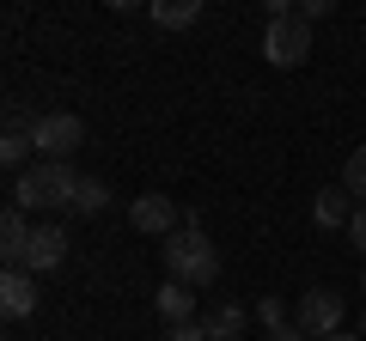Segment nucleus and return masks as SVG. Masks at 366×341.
Returning <instances> with one entry per match:
<instances>
[{"mask_svg":"<svg viewBox=\"0 0 366 341\" xmlns=\"http://www.w3.org/2000/svg\"><path fill=\"white\" fill-rule=\"evenodd\" d=\"M31 232H37V225L25 220V208H6V213H0V263H6V275H13V268H25Z\"/></svg>","mask_w":366,"mask_h":341,"instance_id":"8","label":"nucleus"},{"mask_svg":"<svg viewBox=\"0 0 366 341\" xmlns=\"http://www.w3.org/2000/svg\"><path fill=\"white\" fill-rule=\"evenodd\" d=\"M360 292H366V275H360Z\"/></svg>","mask_w":366,"mask_h":341,"instance_id":"23","label":"nucleus"},{"mask_svg":"<svg viewBox=\"0 0 366 341\" xmlns=\"http://www.w3.org/2000/svg\"><path fill=\"white\" fill-rule=\"evenodd\" d=\"M159 341H208V329H202V323H189V329H165Z\"/></svg>","mask_w":366,"mask_h":341,"instance_id":"18","label":"nucleus"},{"mask_svg":"<svg viewBox=\"0 0 366 341\" xmlns=\"http://www.w3.org/2000/svg\"><path fill=\"white\" fill-rule=\"evenodd\" d=\"M342 323H348V305H342V292H330V287H312L300 299V311H293V329H305L312 341L342 335Z\"/></svg>","mask_w":366,"mask_h":341,"instance_id":"5","label":"nucleus"},{"mask_svg":"<svg viewBox=\"0 0 366 341\" xmlns=\"http://www.w3.org/2000/svg\"><path fill=\"white\" fill-rule=\"evenodd\" d=\"M269 341H312V335H305V329H274Z\"/></svg>","mask_w":366,"mask_h":341,"instance_id":"20","label":"nucleus"},{"mask_svg":"<svg viewBox=\"0 0 366 341\" xmlns=\"http://www.w3.org/2000/svg\"><path fill=\"white\" fill-rule=\"evenodd\" d=\"M129 225H134V232H153V238H171L183 225V213H177V201H171V195H134Z\"/></svg>","mask_w":366,"mask_h":341,"instance_id":"7","label":"nucleus"},{"mask_svg":"<svg viewBox=\"0 0 366 341\" xmlns=\"http://www.w3.org/2000/svg\"><path fill=\"white\" fill-rule=\"evenodd\" d=\"M104 208H110V183H104V177H79L74 213H104Z\"/></svg>","mask_w":366,"mask_h":341,"instance_id":"15","label":"nucleus"},{"mask_svg":"<svg viewBox=\"0 0 366 341\" xmlns=\"http://www.w3.org/2000/svg\"><path fill=\"white\" fill-rule=\"evenodd\" d=\"M257 317L269 323V335H274V329H287V311H281V299H274V292H269V299H257Z\"/></svg>","mask_w":366,"mask_h":341,"instance_id":"17","label":"nucleus"},{"mask_svg":"<svg viewBox=\"0 0 366 341\" xmlns=\"http://www.w3.org/2000/svg\"><path fill=\"white\" fill-rule=\"evenodd\" d=\"M330 341H360V335H354V329H342V335H330Z\"/></svg>","mask_w":366,"mask_h":341,"instance_id":"21","label":"nucleus"},{"mask_svg":"<svg viewBox=\"0 0 366 341\" xmlns=\"http://www.w3.org/2000/svg\"><path fill=\"white\" fill-rule=\"evenodd\" d=\"M0 311L13 317V323L37 311V275H31V268H13V275H0Z\"/></svg>","mask_w":366,"mask_h":341,"instance_id":"9","label":"nucleus"},{"mask_svg":"<svg viewBox=\"0 0 366 341\" xmlns=\"http://www.w3.org/2000/svg\"><path fill=\"white\" fill-rule=\"evenodd\" d=\"M348 238H354V244H360V250H366V208H360V213H354V225H348Z\"/></svg>","mask_w":366,"mask_h":341,"instance_id":"19","label":"nucleus"},{"mask_svg":"<svg viewBox=\"0 0 366 341\" xmlns=\"http://www.w3.org/2000/svg\"><path fill=\"white\" fill-rule=\"evenodd\" d=\"M354 213H360V201H354L348 189H324V195L312 201V220L324 225V232H336V225H354Z\"/></svg>","mask_w":366,"mask_h":341,"instance_id":"11","label":"nucleus"},{"mask_svg":"<svg viewBox=\"0 0 366 341\" xmlns=\"http://www.w3.org/2000/svg\"><path fill=\"white\" fill-rule=\"evenodd\" d=\"M153 19L165 31H183V25H196V19H202V0H153Z\"/></svg>","mask_w":366,"mask_h":341,"instance_id":"14","label":"nucleus"},{"mask_svg":"<svg viewBox=\"0 0 366 341\" xmlns=\"http://www.w3.org/2000/svg\"><path fill=\"white\" fill-rule=\"evenodd\" d=\"M37 153V141H31V122L25 110H6V134H0V165L6 170H25V158Z\"/></svg>","mask_w":366,"mask_h":341,"instance_id":"10","label":"nucleus"},{"mask_svg":"<svg viewBox=\"0 0 366 341\" xmlns=\"http://www.w3.org/2000/svg\"><path fill=\"white\" fill-rule=\"evenodd\" d=\"M67 244H74V238H67V225L43 220L37 232H31V256H25V268H31V275H55V268L67 263Z\"/></svg>","mask_w":366,"mask_h":341,"instance_id":"6","label":"nucleus"},{"mask_svg":"<svg viewBox=\"0 0 366 341\" xmlns=\"http://www.w3.org/2000/svg\"><path fill=\"white\" fill-rule=\"evenodd\" d=\"M31 141H37L43 158H55V165H74V153L86 146V122H79L74 110H49V116L31 122Z\"/></svg>","mask_w":366,"mask_h":341,"instance_id":"3","label":"nucleus"},{"mask_svg":"<svg viewBox=\"0 0 366 341\" xmlns=\"http://www.w3.org/2000/svg\"><path fill=\"white\" fill-rule=\"evenodd\" d=\"M153 305H159V317H165L171 329H189V317H196V292H189V287H177V280H165Z\"/></svg>","mask_w":366,"mask_h":341,"instance_id":"12","label":"nucleus"},{"mask_svg":"<svg viewBox=\"0 0 366 341\" xmlns=\"http://www.w3.org/2000/svg\"><path fill=\"white\" fill-rule=\"evenodd\" d=\"M342 189H348V195L366 208V146H354V153H348V170H342Z\"/></svg>","mask_w":366,"mask_h":341,"instance_id":"16","label":"nucleus"},{"mask_svg":"<svg viewBox=\"0 0 366 341\" xmlns=\"http://www.w3.org/2000/svg\"><path fill=\"white\" fill-rule=\"evenodd\" d=\"M165 268L177 287H214L220 280V250L208 244V232H171L165 238Z\"/></svg>","mask_w":366,"mask_h":341,"instance_id":"2","label":"nucleus"},{"mask_svg":"<svg viewBox=\"0 0 366 341\" xmlns=\"http://www.w3.org/2000/svg\"><path fill=\"white\" fill-rule=\"evenodd\" d=\"M360 335H366V311H360Z\"/></svg>","mask_w":366,"mask_h":341,"instance_id":"22","label":"nucleus"},{"mask_svg":"<svg viewBox=\"0 0 366 341\" xmlns=\"http://www.w3.org/2000/svg\"><path fill=\"white\" fill-rule=\"evenodd\" d=\"M244 323H250V311H244V305H232V299H226V305H214V311L202 317L208 341H238V335H244Z\"/></svg>","mask_w":366,"mask_h":341,"instance_id":"13","label":"nucleus"},{"mask_svg":"<svg viewBox=\"0 0 366 341\" xmlns=\"http://www.w3.org/2000/svg\"><path fill=\"white\" fill-rule=\"evenodd\" d=\"M262 55H269L274 67H300L305 55H312V19L274 13V19H269V37H262Z\"/></svg>","mask_w":366,"mask_h":341,"instance_id":"4","label":"nucleus"},{"mask_svg":"<svg viewBox=\"0 0 366 341\" xmlns=\"http://www.w3.org/2000/svg\"><path fill=\"white\" fill-rule=\"evenodd\" d=\"M74 195H79V170L74 165H55V158H37V165L13 183V208H25V213L74 208Z\"/></svg>","mask_w":366,"mask_h":341,"instance_id":"1","label":"nucleus"}]
</instances>
